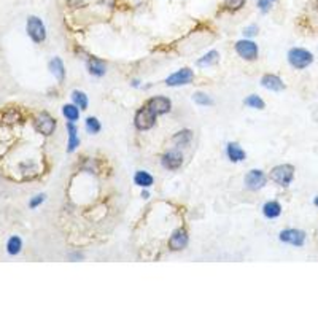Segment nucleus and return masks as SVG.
Segmentation results:
<instances>
[{
    "instance_id": "nucleus-20",
    "label": "nucleus",
    "mask_w": 318,
    "mask_h": 318,
    "mask_svg": "<svg viewBox=\"0 0 318 318\" xmlns=\"http://www.w3.org/2000/svg\"><path fill=\"white\" fill-rule=\"evenodd\" d=\"M220 59V54H218V51H210V53H207L204 57H201L199 61H197V66L199 67H208V66H213V64H216Z\"/></svg>"
},
{
    "instance_id": "nucleus-16",
    "label": "nucleus",
    "mask_w": 318,
    "mask_h": 318,
    "mask_svg": "<svg viewBox=\"0 0 318 318\" xmlns=\"http://www.w3.org/2000/svg\"><path fill=\"white\" fill-rule=\"evenodd\" d=\"M67 129H68V148H67V151L72 153V151H75L76 146L80 145V138L76 137V127L72 121L67 124Z\"/></svg>"
},
{
    "instance_id": "nucleus-3",
    "label": "nucleus",
    "mask_w": 318,
    "mask_h": 318,
    "mask_svg": "<svg viewBox=\"0 0 318 318\" xmlns=\"http://www.w3.org/2000/svg\"><path fill=\"white\" fill-rule=\"evenodd\" d=\"M288 61L295 68H305L314 62V56L304 48H293L288 53Z\"/></svg>"
},
{
    "instance_id": "nucleus-14",
    "label": "nucleus",
    "mask_w": 318,
    "mask_h": 318,
    "mask_svg": "<svg viewBox=\"0 0 318 318\" xmlns=\"http://www.w3.org/2000/svg\"><path fill=\"white\" fill-rule=\"evenodd\" d=\"M226 153L232 162H240L245 159V151L242 150V146L239 143H229Z\"/></svg>"
},
{
    "instance_id": "nucleus-27",
    "label": "nucleus",
    "mask_w": 318,
    "mask_h": 318,
    "mask_svg": "<svg viewBox=\"0 0 318 318\" xmlns=\"http://www.w3.org/2000/svg\"><path fill=\"white\" fill-rule=\"evenodd\" d=\"M193 99H194L196 104H199V105H212L213 104V100L210 99L207 94H204V92H196Z\"/></svg>"
},
{
    "instance_id": "nucleus-18",
    "label": "nucleus",
    "mask_w": 318,
    "mask_h": 318,
    "mask_svg": "<svg viewBox=\"0 0 318 318\" xmlns=\"http://www.w3.org/2000/svg\"><path fill=\"white\" fill-rule=\"evenodd\" d=\"M88 68H89V73L91 75H95V76H102L105 75V64L102 62L100 59H91L88 62Z\"/></svg>"
},
{
    "instance_id": "nucleus-26",
    "label": "nucleus",
    "mask_w": 318,
    "mask_h": 318,
    "mask_svg": "<svg viewBox=\"0 0 318 318\" xmlns=\"http://www.w3.org/2000/svg\"><path fill=\"white\" fill-rule=\"evenodd\" d=\"M191 140V132L189 131H183V132H178L177 136L174 137V142L178 145H186L189 143Z\"/></svg>"
},
{
    "instance_id": "nucleus-15",
    "label": "nucleus",
    "mask_w": 318,
    "mask_h": 318,
    "mask_svg": "<svg viewBox=\"0 0 318 318\" xmlns=\"http://www.w3.org/2000/svg\"><path fill=\"white\" fill-rule=\"evenodd\" d=\"M49 70H51V73H53L59 81H62V80H64V76H66V70H64V64H62V61L59 59V57H54V59L49 62Z\"/></svg>"
},
{
    "instance_id": "nucleus-33",
    "label": "nucleus",
    "mask_w": 318,
    "mask_h": 318,
    "mask_svg": "<svg viewBox=\"0 0 318 318\" xmlns=\"http://www.w3.org/2000/svg\"><path fill=\"white\" fill-rule=\"evenodd\" d=\"M271 2H273V0H271Z\"/></svg>"
},
{
    "instance_id": "nucleus-19",
    "label": "nucleus",
    "mask_w": 318,
    "mask_h": 318,
    "mask_svg": "<svg viewBox=\"0 0 318 318\" xmlns=\"http://www.w3.org/2000/svg\"><path fill=\"white\" fill-rule=\"evenodd\" d=\"M134 182H136V184H138V186H142V188H150L153 184V177L148 174V172L138 170L136 174V177H134Z\"/></svg>"
},
{
    "instance_id": "nucleus-31",
    "label": "nucleus",
    "mask_w": 318,
    "mask_h": 318,
    "mask_svg": "<svg viewBox=\"0 0 318 318\" xmlns=\"http://www.w3.org/2000/svg\"><path fill=\"white\" fill-rule=\"evenodd\" d=\"M244 34L247 37H253V35H256L258 34V25H250V27H247L244 30Z\"/></svg>"
},
{
    "instance_id": "nucleus-7",
    "label": "nucleus",
    "mask_w": 318,
    "mask_h": 318,
    "mask_svg": "<svg viewBox=\"0 0 318 318\" xmlns=\"http://www.w3.org/2000/svg\"><path fill=\"white\" fill-rule=\"evenodd\" d=\"M35 129L43 136H51L56 129V121L48 113H40L35 118Z\"/></svg>"
},
{
    "instance_id": "nucleus-11",
    "label": "nucleus",
    "mask_w": 318,
    "mask_h": 318,
    "mask_svg": "<svg viewBox=\"0 0 318 318\" xmlns=\"http://www.w3.org/2000/svg\"><path fill=\"white\" fill-rule=\"evenodd\" d=\"M188 245V232L184 229H178L169 239V247L172 250H183Z\"/></svg>"
},
{
    "instance_id": "nucleus-28",
    "label": "nucleus",
    "mask_w": 318,
    "mask_h": 318,
    "mask_svg": "<svg viewBox=\"0 0 318 318\" xmlns=\"http://www.w3.org/2000/svg\"><path fill=\"white\" fill-rule=\"evenodd\" d=\"M245 5V0H225V6L229 11H237Z\"/></svg>"
},
{
    "instance_id": "nucleus-30",
    "label": "nucleus",
    "mask_w": 318,
    "mask_h": 318,
    "mask_svg": "<svg viewBox=\"0 0 318 318\" xmlns=\"http://www.w3.org/2000/svg\"><path fill=\"white\" fill-rule=\"evenodd\" d=\"M43 201H45V196H43V194H40V196H35L34 199L30 201V207H32V208H35L37 205H40V204H42Z\"/></svg>"
},
{
    "instance_id": "nucleus-9",
    "label": "nucleus",
    "mask_w": 318,
    "mask_h": 318,
    "mask_svg": "<svg viewBox=\"0 0 318 318\" xmlns=\"http://www.w3.org/2000/svg\"><path fill=\"white\" fill-rule=\"evenodd\" d=\"M280 240L285 242V244L302 247L305 240V234L302 231H299V229H285V231L280 232Z\"/></svg>"
},
{
    "instance_id": "nucleus-34",
    "label": "nucleus",
    "mask_w": 318,
    "mask_h": 318,
    "mask_svg": "<svg viewBox=\"0 0 318 318\" xmlns=\"http://www.w3.org/2000/svg\"><path fill=\"white\" fill-rule=\"evenodd\" d=\"M317 3H318V0H317Z\"/></svg>"
},
{
    "instance_id": "nucleus-24",
    "label": "nucleus",
    "mask_w": 318,
    "mask_h": 318,
    "mask_svg": "<svg viewBox=\"0 0 318 318\" xmlns=\"http://www.w3.org/2000/svg\"><path fill=\"white\" fill-rule=\"evenodd\" d=\"M245 105L248 107H253V108H258V110H263L264 108V100L258 97V95H250V97H247L245 99Z\"/></svg>"
},
{
    "instance_id": "nucleus-29",
    "label": "nucleus",
    "mask_w": 318,
    "mask_h": 318,
    "mask_svg": "<svg viewBox=\"0 0 318 318\" xmlns=\"http://www.w3.org/2000/svg\"><path fill=\"white\" fill-rule=\"evenodd\" d=\"M258 8L263 13H267L271 10V0H258Z\"/></svg>"
},
{
    "instance_id": "nucleus-22",
    "label": "nucleus",
    "mask_w": 318,
    "mask_h": 318,
    "mask_svg": "<svg viewBox=\"0 0 318 318\" xmlns=\"http://www.w3.org/2000/svg\"><path fill=\"white\" fill-rule=\"evenodd\" d=\"M72 97L75 100V104L78 108H81V110H86V107H88V95L85 92H81V91H73L72 92Z\"/></svg>"
},
{
    "instance_id": "nucleus-32",
    "label": "nucleus",
    "mask_w": 318,
    "mask_h": 318,
    "mask_svg": "<svg viewBox=\"0 0 318 318\" xmlns=\"http://www.w3.org/2000/svg\"><path fill=\"white\" fill-rule=\"evenodd\" d=\"M315 205L318 207V197H315Z\"/></svg>"
},
{
    "instance_id": "nucleus-1",
    "label": "nucleus",
    "mask_w": 318,
    "mask_h": 318,
    "mask_svg": "<svg viewBox=\"0 0 318 318\" xmlns=\"http://www.w3.org/2000/svg\"><path fill=\"white\" fill-rule=\"evenodd\" d=\"M293 178H295V167L291 164H280L271 172V180L280 184V186H288L293 182Z\"/></svg>"
},
{
    "instance_id": "nucleus-5",
    "label": "nucleus",
    "mask_w": 318,
    "mask_h": 318,
    "mask_svg": "<svg viewBox=\"0 0 318 318\" xmlns=\"http://www.w3.org/2000/svg\"><path fill=\"white\" fill-rule=\"evenodd\" d=\"M235 51L240 57L247 61H256L258 59V46L251 40H240L235 43Z\"/></svg>"
},
{
    "instance_id": "nucleus-6",
    "label": "nucleus",
    "mask_w": 318,
    "mask_h": 318,
    "mask_svg": "<svg viewBox=\"0 0 318 318\" xmlns=\"http://www.w3.org/2000/svg\"><path fill=\"white\" fill-rule=\"evenodd\" d=\"M194 78V72L191 68H182L178 72L172 73L167 80H165V85L167 86H182V85H189Z\"/></svg>"
},
{
    "instance_id": "nucleus-17",
    "label": "nucleus",
    "mask_w": 318,
    "mask_h": 318,
    "mask_svg": "<svg viewBox=\"0 0 318 318\" xmlns=\"http://www.w3.org/2000/svg\"><path fill=\"white\" fill-rule=\"evenodd\" d=\"M263 212L264 215L267 216V218H277V216H280V213H282V207H280V204L275 202V201H271V202H267L264 208H263Z\"/></svg>"
},
{
    "instance_id": "nucleus-23",
    "label": "nucleus",
    "mask_w": 318,
    "mask_h": 318,
    "mask_svg": "<svg viewBox=\"0 0 318 318\" xmlns=\"http://www.w3.org/2000/svg\"><path fill=\"white\" fill-rule=\"evenodd\" d=\"M6 248H8V253L10 254H18L19 251H21V248H23V242L19 237H11L8 240V244H6Z\"/></svg>"
},
{
    "instance_id": "nucleus-2",
    "label": "nucleus",
    "mask_w": 318,
    "mask_h": 318,
    "mask_svg": "<svg viewBox=\"0 0 318 318\" xmlns=\"http://www.w3.org/2000/svg\"><path fill=\"white\" fill-rule=\"evenodd\" d=\"M156 118H158V114L145 105L143 108H140V110L136 113L134 124H136L138 131H148L156 124Z\"/></svg>"
},
{
    "instance_id": "nucleus-21",
    "label": "nucleus",
    "mask_w": 318,
    "mask_h": 318,
    "mask_svg": "<svg viewBox=\"0 0 318 318\" xmlns=\"http://www.w3.org/2000/svg\"><path fill=\"white\" fill-rule=\"evenodd\" d=\"M62 113H64V116H66L68 121H76L80 118V110H78V107L76 105H64L62 107Z\"/></svg>"
},
{
    "instance_id": "nucleus-4",
    "label": "nucleus",
    "mask_w": 318,
    "mask_h": 318,
    "mask_svg": "<svg viewBox=\"0 0 318 318\" xmlns=\"http://www.w3.org/2000/svg\"><path fill=\"white\" fill-rule=\"evenodd\" d=\"M27 34L35 43H42L45 38H46V29H45L40 18L30 16L27 19Z\"/></svg>"
},
{
    "instance_id": "nucleus-8",
    "label": "nucleus",
    "mask_w": 318,
    "mask_h": 318,
    "mask_svg": "<svg viewBox=\"0 0 318 318\" xmlns=\"http://www.w3.org/2000/svg\"><path fill=\"white\" fill-rule=\"evenodd\" d=\"M245 184H247V188L248 189H253V191H256V189H261L266 184V175H264V172L263 170H256V169H253L250 170L248 174L245 175Z\"/></svg>"
},
{
    "instance_id": "nucleus-12",
    "label": "nucleus",
    "mask_w": 318,
    "mask_h": 318,
    "mask_svg": "<svg viewBox=\"0 0 318 318\" xmlns=\"http://www.w3.org/2000/svg\"><path fill=\"white\" fill-rule=\"evenodd\" d=\"M183 162V156L178 151H169L162 156V165L169 170H177Z\"/></svg>"
},
{
    "instance_id": "nucleus-10",
    "label": "nucleus",
    "mask_w": 318,
    "mask_h": 318,
    "mask_svg": "<svg viewBox=\"0 0 318 318\" xmlns=\"http://www.w3.org/2000/svg\"><path fill=\"white\" fill-rule=\"evenodd\" d=\"M146 107L150 108V110H153L156 114H164V113H167L170 112V100L167 97H162V95H156V97H153L150 99L148 102H146Z\"/></svg>"
},
{
    "instance_id": "nucleus-13",
    "label": "nucleus",
    "mask_w": 318,
    "mask_h": 318,
    "mask_svg": "<svg viewBox=\"0 0 318 318\" xmlns=\"http://www.w3.org/2000/svg\"><path fill=\"white\" fill-rule=\"evenodd\" d=\"M261 85L266 89H269V91H282V89H285L283 81L277 75H264L261 78Z\"/></svg>"
},
{
    "instance_id": "nucleus-25",
    "label": "nucleus",
    "mask_w": 318,
    "mask_h": 318,
    "mask_svg": "<svg viewBox=\"0 0 318 318\" xmlns=\"http://www.w3.org/2000/svg\"><path fill=\"white\" fill-rule=\"evenodd\" d=\"M86 129L88 132H91V134H97L100 131V123L97 121V118H88L86 119Z\"/></svg>"
}]
</instances>
